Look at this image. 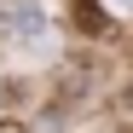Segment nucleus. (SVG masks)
<instances>
[{
	"instance_id": "obj_1",
	"label": "nucleus",
	"mask_w": 133,
	"mask_h": 133,
	"mask_svg": "<svg viewBox=\"0 0 133 133\" xmlns=\"http://www.w3.org/2000/svg\"><path fill=\"white\" fill-rule=\"evenodd\" d=\"M0 41L12 52H46L52 46V17L41 0H6L0 6Z\"/></svg>"
},
{
	"instance_id": "obj_2",
	"label": "nucleus",
	"mask_w": 133,
	"mask_h": 133,
	"mask_svg": "<svg viewBox=\"0 0 133 133\" xmlns=\"http://www.w3.org/2000/svg\"><path fill=\"white\" fill-rule=\"evenodd\" d=\"M75 12H81V23H93V35H110V29H104V6H98V0H75Z\"/></svg>"
},
{
	"instance_id": "obj_3",
	"label": "nucleus",
	"mask_w": 133,
	"mask_h": 133,
	"mask_svg": "<svg viewBox=\"0 0 133 133\" xmlns=\"http://www.w3.org/2000/svg\"><path fill=\"white\" fill-rule=\"evenodd\" d=\"M98 6H110V12L122 17V12H133V0H98Z\"/></svg>"
}]
</instances>
